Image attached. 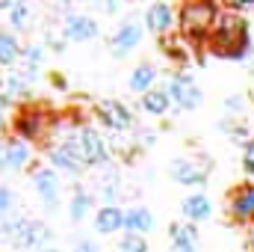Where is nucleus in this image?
Here are the masks:
<instances>
[{"label": "nucleus", "instance_id": "c85d7f7f", "mask_svg": "<svg viewBox=\"0 0 254 252\" xmlns=\"http://www.w3.org/2000/svg\"><path fill=\"white\" fill-rule=\"evenodd\" d=\"M252 238H254V229H252Z\"/></svg>", "mask_w": 254, "mask_h": 252}, {"label": "nucleus", "instance_id": "1a4fd4ad", "mask_svg": "<svg viewBox=\"0 0 254 252\" xmlns=\"http://www.w3.org/2000/svg\"><path fill=\"white\" fill-rule=\"evenodd\" d=\"M122 226H125V214H122L119 208H113V205L101 208V211H98V217H95V229H98V232H104V235L119 232Z\"/></svg>", "mask_w": 254, "mask_h": 252}, {"label": "nucleus", "instance_id": "412c9836", "mask_svg": "<svg viewBox=\"0 0 254 252\" xmlns=\"http://www.w3.org/2000/svg\"><path fill=\"white\" fill-rule=\"evenodd\" d=\"M86 211H89V196H86L83 190H77V193H74V199H71V220H74V223H80V220L86 217Z\"/></svg>", "mask_w": 254, "mask_h": 252}, {"label": "nucleus", "instance_id": "dca6fc26", "mask_svg": "<svg viewBox=\"0 0 254 252\" xmlns=\"http://www.w3.org/2000/svg\"><path fill=\"white\" fill-rule=\"evenodd\" d=\"M231 211H234L237 220H252L254 217V187L240 190V193L234 196V202H231Z\"/></svg>", "mask_w": 254, "mask_h": 252}, {"label": "nucleus", "instance_id": "0eeeda50", "mask_svg": "<svg viewBox=\"0 0 254 252\" xmlns=\"http://www.w3.org/2000/svg\"><path fill=\"white\" fill-rule=\"evenodd\" d=\"M139 39H142V30H139V24H133V21L122 24V27L116 30V39H113L116 57H125V54H130V51L139 45Z\"/></svg>", "mask_w": 254, "mask_h": 252}, {"label": "nucleus", "instance_id": "6e6552de", "mask_svg": "<svg viewBox=\"0 0 254 252\" xmlns=\"http://www.w3.org/2000/svg\"><path fill=\"white\" fill-rule=\"evenodd\" d=\"M15 238H18V241H15L18 247L33 250V247H39V244H45V241H48V229H45L42 223H21Z\"/></svg>", "mask_w": 254, "mask_h": 252}, {"label": "nucleus", "instance_id": "423d86ee", "mask_svg": "<svg viewBox=\"0 0 254 252\" xmlns=\"http://www.w3.org/2000/svg\"><path fill=\"white\" fill-rule=\"evenodd\" d=\"M33 184H36V190H39V196H42L45 205H57V199H60V181H57L54 169H39L33 175Z\"/></svg>", "mask_w": 254, "mask_h": 252}, {"label": "nucleus", "instance_id": "a878e982", "mask_svg": "<svg viewBox=\"0 0 254 252\" xmlns=\"http://www.w3.org/2000/svg\"><path fill=\"white\" fill-rule=\"evenodd\" d=\"M74 252H98V247H95L92 241H80V244H77V250H74Z\"/></svg>", "mask_w": 254, "mask_h": 252}, {"label": "nucleus", "instance_id": "4468645a", "mask_svg": "<svg viewBox=\"0 0 254 252\" xmlns=\"http://www.w3.org/2000/svg\"><path fill=\"white\" fill-rule=\"evenodd\" d=\"M172 175H175V181H181V184H198V181H204V169L198 166V163H192V160H178L175 166H172Z\"/></svg>", "mask_w": 254, "mask_h": 252}, {"label": "nucleus", "instance_id": "5701e85b", "mask_svg": "<svg viewBox=\"0 0 254 252\" xmlns=\"http://www.w3.org/2000/svg\"><path fill=\"white\" fill-rule=\"evenodd\" d=\"M122 252H148V244L139 235H125L122 238Z\"/></svg>", "mask_w": 254, "mask_h": 252}, {"label": "nucleus", "instance_id": "b1692460", "mask_svg": "<svg viewBox=\"0 0 254 252\" xmlns=\"http://www.w3.org/2000/svg\"><path fill=\"white\" fill-rule=\"evenodd\" d=\"M246 172L254 175V139L246 145Z\"/></svg>", "mask_w": 254, "mask_h": 252}, {"label": "nucleus", "instance_id": "6ab92c4d", "mask_svg": "<svg viewBox=\"0 0 254 252\" xmlns=\"http://www.w3.org/2000/svg\"><path fill=\"white\" fill-rule=\"evenodd\" d=\"M142 107H145L148 113H154V116L166 113V110H169V92H160V89L145 92V95H142Z\"/></svg>", "mask_w": 254, "mask_h": 252}, {"label": "nucleus", "instance_id": "9b49d317", "mask_svg": "<svg viewBox=\"0 0 254 252\" xmlns=\"http://www.w3.org/2000/svg\"><path fill=\"white\" fill-rule=\"evenodd\" d=\"M184 214H187V220H210V199L204 196V193H192L184 199Z\"/></svg>", "mask_w": 254, "mask_h": 252}, {"label": "nucleus", "instance_id": "20e7f679", "mask_svg": "<svg viewBox=\"0 0 254 252\" xmlns=\"http://www.w3.org/2000/svg\"><path fill=\"white\" fill-rule=\"evenodd\" d=\"M175 95V101L181 104V107H187V110H192V107H198L201 104V92H198V86H192L187 77H175L172 83H169V98Z\"/></svg>", "mask_w": 254, "mask_h": 252}, {"label": "nucleus", "instance_id": "4be33fe9", "mask_svg": "<svg viewBox=\"0 0 254 252\" xmlns=\"http://www.w3.org/2000/svg\"><path fill=\"white\" fill-rule=\"evenodd\" d=\"M12 27L15 30H27L30 27V9L24 3H15V9H12Z\"/></svg>", "mask_w": 254, "mask_h": 252}, {"label": "nucleus", "instance_id": "393cba45", "mask_svg": "<svg viewBox=\"0 0 254 252\" xmlns=\"http://www.w3.org/2000/svg\"><path fill=\"white\" fill-rule=\"evenodd\" d=\"M9 205H12V193H9L6 187H0V214L9 211Z\"/></svg>", "mask_w": 254, "mask_h": 252}, {"label": "nucleus", "instance_id": "aec40b11", "mask_svg": "<svg viewBox=\"0 0 254 252\" xmlns=\"http://www.w3.org/2000/svg\"><path fill=\"white\" fill-rule=\"evenodd\" d=\"M18 60V42L12 33H0V65H12Z\"/></svg>", "mask_w": 254, "mask_h": 252}, {"label": "nucleus", "instance_id": "39448f33", "mask_svg": "<svg viewBox=\"0 0 254 252\" xmlns=\"http://www.w3.org/2000/svg\"><path fill=\"white\" fill-rule=\"evenodd\" d=\"M95 33H98V24L89 15H71L65 21V36L74 42H89V39H95Z\"/></svg>", "mask_w": 254, "mask_h": 252}, {"label": "nucleus", "instance_id": "c756f323", "mask_svg": "<svg viewBox=\"0 0 254 252\" xmlns=\"http://www.w3.org/2000/svg\"><path fill=\"white\" fill-rule=\"evenodd\" d=\"M0 160H3V157H0Z\"/></svg>", "mask_w": 254, "mask_h": 252}, {"label": "nucleus", "instance_id": "9d476101", "mask_svg": "<svg viewBox=\"0 0 254 252\" xmlns=\"http://www.w3.org/2000/svg\"><path fill=\"white\" fill-rule=\"evenodd\" d=\"M101 116H104V122L110 127H116V130H122V127L130 125V110L127 107H122V104H116V101H104L101 104Z\"/></svg>", "mask_w": 254, "mask_h": 252}, {"label": "nucleus", "instance_id": "a211bd4d", "mask_svg": "<svg viewBox=\"0 0 254 252\" xmlns=\"http://www.w3.org/2000/svg\"><path fill=\"white\" fill-rule=\"evenodd\" d=\"M157 71L151 65H139L133 74H130V89L133 92H151V83H154Z\"/></svg>", "mask_w": 254, "mask_h": 252}, {"label": "nucleus", "instance_id": "f257e3e1", "mask_svg": "<svg viewBox=\"0 0 254 252\" xmlns=\"http://www.w3.org/2000/svg\"><path fill=\"white\" fill-rule=\"evenodd\" d=\"M213 54L216 57H228V60H240L249 51V24L240 15H222L216 18L213 36H210Z\"/></svg>", "mask_w": 254, "mask_h": 252}, {"label": "nucleus", "instance_id": "7ed1b4c3", "mask_svg": "<svg viewBox=\"0 0 254 252\" xmlns=\"http://www.w3.org/2000/svg\"><path fill=\"white\" fill-rule=\"evenodd\" d=\"M77 148H80V157L92 166H101L107 160V148H104V139L98 136V130L92 127H83L80 136H77Z\"/></svg>", "mask_w": 254, "mask_h": 252}, {"label": "nucleus", "instance_id": "bb28decb", "mask_svg": "<svg viewBox=\"0 0 254 252\" xmlns=\"http://www.w3.org/2000/svg\"><path fill=\"white\" fill-rule=\"evenodd\" d=\"M24 54H27V60H30V63H39V57H42V51H39V48H27Z\"/></svg>", "mask_w": 254, "mask_h": 252}, {"label": "nucleus", "instance_id": "2eb2a0df", "mask_svg": "<svg viewBox=\"0 0 254 252\" xmlns=\"http://www.w3.org/2000/svg\"><path fill=\"white\" fill-rule=\"evenodd\" d=\"M169 235H172L175 252H195V229H192V226H181V223H172Z\"/></svg>", "mask_w": 254, "mask_h": 252}, {"label": "nucleus", "instance_id": "ddd939ff", "mask_svg": "<svg viewBox=\"0 0 254 252\" xmlns=\"http://www.w3.org/2000/svg\"><path fill=\"white\" fill-rule=\"evenodd\" d=\"M145 18H148V27L157 30V33H166V30L175 24V15H172V9H169L166 3H154Z\"/></svg>", "mask_w": 254, "mask_h": 252}, {"label": "nucleus", "instance_id": "cd10ccee", "mask_svg": "<svg viewBox=\"0 0 254 252\" xmlns=\"http://www.w3.org/2000/svg\"><path fill=\"white\" fill-rule=\"evenodd\" d=\"M45 252H54V250H45Z\"/></svg>", "mask_w": 254, "mask_h": 252}, {"label": "nucleus", "instance_id": "f03ea898", "mask_svg": "<svg viewBox=\"0 0 254 252\" xmlns=\"http://www.w3.org/2000/svg\"><path fill=\"white\" fill-rule=\"evenodd\" d=\"M181 27L190 39H204L207 30L216 27V6L210 3H190L181 12Z\"/></svg>", "mask_w": 254, "mask_h": 252}, {"label": "nucleus", "instance_id": "f3484780", "mask_svg": "<svg viewBox=\"0 0 254 252\" xmlns=\"http://www.w3.org/2000/svg\"><path fill=\"white\" fill-rule=\"evenodd\" d=\"M27 157H30V148H27L24 142H18V139H15V142H9V145H6L3 160H0V163H3L6 169H21V166L27 163Z\"/></svg>", "mask_w": 254, "mask_h": 252}, {"label": "nucleus", "instance_id": "f8f14e48", "mask_svg": "<svg viewBox=\"0 0 254 252\" xmlns=\"http://www.w3.org/2000/svg\"><path fill=\"white\" fill-rule=\"evenodd\" d=\"M125 226H127L130 235H142V232H151L154 229V217L145 208H133V211L125 214Z\"/></svg>", "mask_w": 254, "mask_h": 252}]
</instances>
